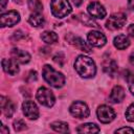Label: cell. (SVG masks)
I'll use <instances>...</instances> for the list:
<instances>
[{
  "mask_svg": "<svg viewBox=\"0 0 134 134\" xmlns=\"http://www.w3.org/2000/svg\"><path fill=\"white\" fill-rule=\"evenodd\" d=\"M128 34H129L132 38H134V24H131V25L128 27Z\"/></svg>",
  "mask_w": 134,
  "mask_h": 134,
  "instance_id": "obj_32",
  "label": "cell"
},
{
  "mask_svg": "<svg viewBox=\"0 0 134 134\" xmlns=\"http://www.w3.org/2000/svg\"><path fill=\"white\" fill-rule=\"evenodd\" d=\"M87 40H88L89 44L91 46H94V47H102L107 42L105 35L100 31H97V30L89 31L88 36H87Z\"/></svg>",
  "mask_w": 134,
  "mask_h": 134,
  "instance_id": "obj_9",
  "label": "cell"
},
{
  "mask_svg": "<svg viewBox=\"0 0 134 134\" xmlns=\"http://www.w3.org/2000/svg\"><path fill=\"white\" fill-rule=\"evenodd\" d=\"M6 2H7V0H1V7H2V9L5 7V5H6Z\"/></svg>",
  "mask_w": 134,
  "mask_h": 134,
  "instance_id": "obj_37",
  "label": "cell"
},
{
  "mask_svg": "<svg viewBox=\"0 0 134 134\" xmlns=\"http://www.w3.org/2000/svg\"><path fill=\"white\" fill-rule=\"evenodd\" d=\"M128 5L132 10H134V0H128Z\"/></svg>",
  "mask_w": 134,
  "mask_h": 134,
  "instance_id": "obj_33",
  "label": "cell"
},
{
  "mask_svg": "<svg viewBox=\"0 0 134 134\" xmlns=\"http://www.w3.org/2000/svg\"><path fill=\"white\" fill-rule=\"evenodd\" d=\"M36 97L41 105L46 106V107H52L54 104V100H55L52 91L45 87H41L38 89Z\"/></svg>",
  "mask_w": 134,
  "mask_h": 134,
  "instance_id": "obj_4",
  "label": "cell"
},
{
  "mask_svg": "<svg viewBox=\"0 0 134 134\" xmlns=\"http://www.w3.org/2000/svg\"><path fill=\"white\" fill-rule=\"evenodd\" d=\"M97 117L100 122L108 124L115 118V112L109 106L103 105V106H99L97 109Z\"/></svg>",
  "mask_w": 134,
  "mask_h": 134,
  "instance_id": "obj_7",
  "label": "cell"
},
{
  "mask_svg": "<svg viewBox=\"0 0 134 134\" xmlns=\"http://www.w3.org/2000/svg\"><path fill=\"white\" fill-rule=\"evenodd\" d=\"M88 13L90 14V16H92L93 18H96V19H103L107 15L105 7L97 1H93V2L89 3Z\"/></svg>",
  "mask_w": 134,
  "mask_h": 134,
  "instance_id": "obj_11",
  "label": "cell"
},
{
  "mask_svg": "<svg viewBox=\"0 0 134 134\" xmlns=\"http://www.w3.org/2000/svg\"><path fill=\"white\" fill-rule=\"evenodd\" d=\"M125 98V89L121 86L113 87L110 93V100L112 103H120Z\"/></svg>",
  "mask_w": 134,
  "mask_h": 134,
  "instance_id": "obj_16",
  "label": "cell"
},
{
  "mask_svg": "<svg viewBox=\"0 0 134 134\" xmlns=\"http://www.w3.org/2000/svg\"><path fill=\"white\" fill-rule=\"evenodd\" d=\"M50 127L52 130H54L55 132H59V133H66L69 131L68 125L63 121H54L50 125Z\"/></svg>",
  "mask_w": 134,
  "mask_h": 134,
  "instance_id": "obj_22",
  "label": "cell"
},
{
  "mask_svg": "<svg viewBox=\"0 0 134 134\" xmlns=\"http://www.w3.org/2000/svg\"><path fill=\"white\" fill-rule=\"evenodd\" d=\"M126 118H127V120L134 122V103L128 107V109L126 111Z\"/></svg>",
  "mask_w": 134,
  "mask_h": 134,
  "instance_id": "obj_25",
  "label": "cell"
},
{
  "mask_svg": "<svg viewBox=\"0 0 134 134\" xmlns=\"http://www.w3.org/2000/svg\"><path fill=\"white\" fill-rule=\"evenodd\" d=\"M36 80H37V72L36 71H30L27 81L28 82H32V81H36Z\"/></svg>",
  "mask_w": 134,
  "mask_h": 134,
  "instance_id": "obj_31",
  "label": "cell"
},
{
  "mask_svg": "<svg viewBox=\"0 0 134 134\" xmlns=\"http://www.w3.org/2000/svg\"><path fill=\"white\" fill-rule=\"evenodd\" d=\"M72 2H73V4L75 6H80L83 3V0H72Z\"/></svg>",
  "mask_w": 134,
  "mask_h": 134,
  "instance_id": "obj_34",
  "label": "cell"
},
{
  "mask_svg": "<svg viewBox=\"0 0 134 134\" xmlns=\"http://www.w3.org/2000/svg\"><path fill=\"white\" fill-rule=\"evenodd\" d=\"M53 61L59 65V66H63L65 63V57L62 52H58L54 57H53Z\"/></svg>",
  "mask_w": 134,
  "mask_h": 134,
  "instance_id": "obj_27",
  "label": "cell"
},
{
  "mask_svg": "<svg viewBox=\"0 0 134 134\" xmlns=\"http://www.w3.org/2000/svg\"><path fill=\"white\" fill-rule=\"evenodd\" d=\"M1 109H2V112L3 114L6 116V117H10L14 113H15V105L7 98H5L4 96H1Z\"/></svg>",
  "mask_w": 134,
  "mask_h": 134,
  "instance_id": "obj_15",
  "label": "cell"
},
{
  "mask_svg": "<svg viewBox=\"0 0 134 134\" xmlns=\"http://www.w3.org/2000/svg\"><path fill=\"white\" fill-rule=\"evenodd\" d=\"M126 79H127V82H128V84H129V89H130L131 93L134 95V74L127 75Z\"/></svg>",
  "mask_w": 134,
  "mask_h": 134,
  "instance_id": "obj_28",
  "label": "cell"
},
{
  "mask_svg": "<svg viewBox=\"0 0 134 134\" xmlns=\"http://www.w3.org/2000/svg\"><path fill=\"white\" fill-rule=\"evenodd\" d=\"M66 40H67L70 44H72L73 46H75L76 48H79V49L82 50V51H85V52H90V51H91L90 47H89V46L86 44V42H85L81 37H79V36H74V35L69 34L68 36H66Z\"/></svg>",
  "mask_w": 134,
  "mask_h": 134,
  "instance_id": "obj_12",
  "label": "cell"
},
{
  "mask_svg": "<svg viewBox=\"0 0 134 134\" xmlns=\"http://www.w3.org/2000/svg\"><path fill=\"white\" fill-rule=\"evenodd\" d=\"M1 26H14L20 21V15L17 10H9L0 16Z\"/></svg>",
  "mask_w": 134,
  "mask_h": 134,
  "instance_id": "obj_8",
  "label": "cell"
},
{
  "mask_svg": "<svg viewBox=\"0 0 134 134\" xmlns=\"http://www.w3.org/2000/svg\"><path fill=\"white\" fill-rule=\"evenodd\" d=\"M50 8L52 15L59 19L67 17L72 10L68 0H51Z\"/></svg>",
  "mask_w": 134,
  "mask_h": 134,
  "instance_id": "obj_3",
  "label": "cell"
},
{
  "mask_svg": "<svg viewBox=\"0 0 134 134\" xmlns=\"http://www.w3.org/2000/svg\"><path fill=\"white\" fill-rule=\"evenodd\" d=\"M69 111L72 116L77 118H86L89 116V113H90L88 106L81 100L73 102L69 108Z\"/></svg>",
  "mask_w": 134,
  "mask_h": 134,
  "instance_id": "obj_5",
  "label": "cell"
},
{
  "mask_svg": "<svg viewBox=\"0 0 134 134\" xmlns=\"http://www.w3.org/2000/svg\"><path fill=\"white\" fill-rule=\"evenodd\" d=\"M103 69L109 75L114 76L115 72L117 71V63L114 60H106L103 64Z\"/></svg>",
  "mask_w": 134,
  "mask_h": 134,
  "instance_id": "obj_18",
  "label": "cell"
},
{
  "mask_svg": "<svg viewBox=\"0 0 134 134\" xmlns=\"http://www.w3.org/2000/svg\"><path fill=\"white\" fill-rule=\"evenodd\" d=\"M15 2H17V3H21V0H14Z\"/></svg>",
  "mask_w": 134,
  "mask_h": 134,
  "instance_id": "obj_38",
  "label": "cell"
},
{
  "mask_svg": "<svg viewBox=\"0 0 134 134\" xmlns=\"http://www.w3.org/2000/svg\"><path fill=\"white\" fill-rule=\"evenodd\" d=\"M74 68L82 77H92L96 72V67L93 60L87 55H79L74 62Z\"/></svg>",
  "mask_w": 134,
  "mask_h": 134,
  "instance_id": "obj_1",
  "label": "cell"
},
{
  "mask_svg": "<svg viewBox=\"0 0 134 134\" xmlns=\"http://www.w3.org/2000/svg\"><path fill=\"white\" fill-rule=\"evenodd\" d=\"M28 22L30 25H32L35 27H39L44 24V17L42 15H40V13H34L29 16Z\"/></svg>",
  "mask_w": 134,
  "mask_h": 134,
  "instance_id": "obj_20",
  "label": "cell"
},
{
  "mask_svg": "<svg viewBox=\"0 0 134 134\" xmlns=\"http://www.w3.org/2000/svg\"><path fill=\"white\" fill-rule=\"evenodd\" d=\"M14 129H15V131H17V132L23 131V130L26 129V124H25L23 120H21V119H17V120L14 121Z\"/></svg>",
  "mask_w": 134,
  "mask_h": 134,
  "instance_id": "obj_26",
  "label": "cell"
},
{
  "mask_svg": "<svg viewBox=\"0 0 134 134\" xmlns=\"http://www.w3.org/2000/svg\"><path fill=\"white\" fill-rule=\"evenodd\" d=\"M42 74L44 80L54 88H61L65 84V76L63 75V73L57 71L53 67L49 65H45L43 67Z\"/></svg>",
  "mask_w": 134,
  "mask_h": 134,
  "instance_id": "obj_2",
  "label": "cell"
},
{
  "mask_svg": "<svg viewBox=\"0 0 134 134\" xmlns=\"http://www.w3.org/2000/svg\"><path fill=\"white\" fill-rule=\"evenodd\" d=\"M99 131L100 129L95 124H92V122L83 124L76 128V132L79 133H97Z\"/></svg>",
  "mask_w": 134,
  "mask_h": 134,
  "instance_id": "obj_17",
  "label": "cell"
},
{
  "mask_svg": "<svg viewBox=\"0 0 134 134\" xmlns=\"http://www.w3.org/2000/svg\"><path fill=\"white\" fill-rule=\"evenodd\" d=\"M10 54H12L14 60H16L17 62H19L21 64H26L30 61V54L25 50H21V49H18V48H13L12 51H10Z\"/></svg>",
  "mask_w": 134,
  "mask_h": 134,
  "instance_id": "obj_14",
  "label": "cell"
},
{
  "mask_svg": "<svg viewBox=\"0 0 134 134\" xmlns=\"http://www.w3.org/2000/svg\"><path fill=\"white\" fill-rule=\"evenodd\" d=\"M0 132H1L2 134H4V133H8V129H6V127H5V126H2V127H1Z\"/></svg>",
  "mask_w": 134,
  "mask_h": 134,
  "instance_id": "obj_36",
  "label": "cell"
},
{
  "mask_svg": "<svg viewBox=\"0 0 134 134\" xmlns=\"http://www.w3.org/2000/svg\"><path fill=\"white\" fill-rule=\"evenodd\" d=\"M129 61H130V63L134 66V52H132V53L130 54V57H129Z\"/></svg>",
  "mask_w": 134,
  "mask_h": 134,
  "instance_id": "obj_35",
  "label": "cell"
},
{
  "mask_svg": "<svg viewBox=\"0 0 134 134\" xmlns=\"http://www.w3.org/2000/svg\"><path fill=\"white\" fill-rule=\"evenodd\" d=\"M127 21V17L124 14H114L109 17L106 22V27L110 30H117L121 28Z\"/></svg>",
  "mask_w": 134,
  "mask_h": 134,
  "instance_id": "obj_6",
  "label": "cell"
},
{
  "mask_svg": "<svg viewBox=\"0 0 134 134\" xmlns=\"http://www.w3.org/2000/svg\"><path fill=\"white\" fill-rule=\"evenodd\" d=\"M41 39L47 44H53L58 41L59 37L54 31H44L41 35Z\"/></svg>",
  "mask_w": 134,
  "mask_h": 134,
  "instance_id": "obj_21",
  "label": "cell"
},
{
  "mask_svg": "<svg viewBox=\"0 0 134 134\" xmlns=\"http://www.w3.org/2000/svg\"><path fill=\"white\" fill-rule=\"evenodd\" d=\"M22 109H23L24 115L29 119H37L39 117V109L32 100L30 99L25 100L22 104Z\"/></svg>",
  "mask_w": 134,
  "mask_h": 134,
  "instance_id": "obj_10",
  "label": "cell"
},
{
  "mask_svg": "<svg viewBox=\"0 0 134 134\" xmlns=\"http://www.w3.org/2000/svg\"><path fill=\"white\" fill-rule=\"evenodd\" d=\"M80 20L86 25V26H92V27H98V24L93 20V17H89L88 15L82 13L80 14Z\"/></svg>",
  "mask_w": 134,
  "mask_h": 134,
  "instance_id": "obj_23",
  "label": "cell"
},
{
  "mask_svg": "<svg viewBox=\"0 0 134 134\" xmlns=\"http://www.w3.org/2000/svg\"><path fill=\"white\" fill-rule=\"evenodd\" d=\"M28 7L34 13H41L43 10V5L40 0H28Z\"/></svg>",
  "mask_w": 134,
  "mask_h": 134,
  "instance_id": "obj_24",
  "label": "cell"
},
{
  "mask_svg": "<svg viewBox=\"0 0 134 134\" xmlns=\"http://www.w3.org/2000/svg\"><path fill=\"white\" fill-rule=\"evenodd\" d=\"M2 68L6 73H8L10 75H16L19 72V67H18L17 61L14 59H3L2 60Z\"/></svg>",
  "mask_w": 134,
  "mask_h": 134,
  "instance_id": "obj_13",
  "label": "cell"
},
{
  "mask_svg": "<svg viewBox=\"0 0 134 134\" xmlns=\"http://www.w3.org/2000/svg\"><path fill=\"white\" fill-rule=\"evenodd\" d=\"M116 133H134V130L131 128H120L115 131Z\"/></svg>",
  "mask_w": 134,
  "mask_h": 134,
  "instance_id": "obj_30",
  "label": "cell"
},
{
  "mask_svg": "<svg viewBox=\"0 0 134 134\" xmlns=\"http://www.w3.org/2000/svg\"><path fill=\"white\" fill-rule=\"evenodd\" d=\"M114 46L117 49H125L130 45V41L126 35H118L114 38Z\"/></svg>",
  "mask_w": 134,
  "mask_h": 134,
  "instance_id": "obj_19",
  "label": "cell"
},
{
  "mask_svg": "<svg viewBox=\"0 0 134 134\" xmlns=\"http://www.w3.org/2000/svg\"><path fill=\"white\" fill-rule=\"evenodd\" d=\"M24 37V34L21 31V30H17V31H15L14 32V35H13V37H12V39L13 40H20L21 38H23Z\"/></svg>",
  "mask_w": 134,
  "mask_h": 134,
  "instance_id": "obj_29",
  "label": "cell"
}]
</instances>
